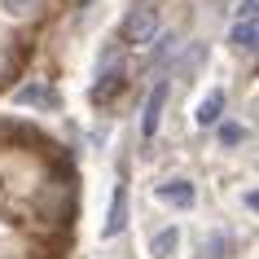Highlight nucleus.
<instances>
[{
  "mask_svg": "<svg viewBox=\"0 0 259 259\" xmlns=\"http://www.w3.org/2000/svg\"><path fill=\"white\" fill-rule=\"evenodd\" d=\"M119 40L123 44H137V49L158 40V5H150V0L132 5L127 18H123V27H119Z\"/></svg>",
  "mask_w": 259,
  "mask_h": 259,
  "instance_id": "obj_1",
  "label": "nucleus"
},
{
  "mask_svg": "<svg viewBox=\"0 0 259 259\" xmlns=\"http://www.w3.org/2000/svg\"><path fill=\"white\" fill-rule=\"evenodd\" d=\"M163 110H167V83H154L150 97H145V114H141V137L150 141L163 123Z\"/></svg>",
  "mask_w": 259,
  "mask_h": 259,
  "instance_id": "obj_2",
  "label": "nucleus"
},
{
  "mask_svg": "<svg viewBox=\"0 0 259 259\" xmlns=\"http://www.w3.org/2000/svg\"><path fill=\"white\" fill-rule=\"evenodd\" d=\"M158 202H167V206H176V211H189L193 202H198V189H193L185 176H176V180H163L158 185Z\"/></svg>",
  "mask_w": 259,
  "mask_h": 259,
  "instance_id": "obj_3",
  "label": "nucleus"
},
{
  "mask_svg": "<svg viewBox=\"0 0 259 259\" xmlns=\"http://www.w3.org/2000/svg\"><path fill=\"white\" fill-rule=\"evenodd\" d=\"M127 229V185H114V198H110V211H106V224H101V237H119Z\"/></svg>",
  "mask_w": 259,
  "mask_h": 259,
  "instance_id": "obj_4",
  "label": "nucleus"
},
{
  "mask_svg": "<svg viewBox=\"0 0 259 259\" xmlns=\"http://www.w3.org/2000/svg\"><path fill=\"white\" fill-rule=\"evenodd\" d=\"M198 259H237V242H233V233L224 229H211L198 246Z\"/></svg>",
  "mask_w": 259,
  "mask_h": 259,
  "instance_id": "obj_5",
  "label": "nucleus"
},
{
  "mask_svg": "<svg viewBox=\"0 0 259 259\" xmlns=\"http://www.w3.org/2000/svg\"><path fill=\"white\" fill-rule=\"evenodd\" d=\"M123 83H127L123 66H106V70H97V83H93V101H97V106L114 101V93H123Z\"/></svg>",
  "mask_w": 259,
  "mask_h": 259,
  "instance_id": "obj_6",
  "label": "nucleus"
},
{
  "mask_svg": "<svg viewBox=\"0 0 259 259\" xmlns=\"http://www.w3.org/2000/svg\"><path fill=\"white\" fill-rule=\"evenodd\" d=\"M14 101H18V106H31V110H53L57 106V93L49 88V83L31 79V83H22V88L14 93Z\"/></svg>",
  "mask_w": 259,
  "mask_h": 259,
  "instance_id": "obj_7",
  "label": "nucleus"
},
{
  "mask_svg": "<svg viewBox=\"0 0 259 259\" xmlns=\"http://www.w3.org/2000/svg\"><path fill=\"white\" fill-rule=\"evenodd\" d=\"M229 44L237 49V53L255 57V44H259V27H255V18H237V22H233V31H229Z\"/></svg>",
  "mask_w": 259,
  "mask_h": 259,
  "instance_id": "obj_8",
  "label": "nucleus"
},
{
  "mask_svg": "<svg viewBox=\"0 0 259 259\" xmlns=\"http://www.w3.org/2000/svg\"><path fill=\"white\" fill-rule=\"evenodd\" d=\"M193 119H198V127H215V123L224 119V93L211 88V93L198 101V114H193Z\"/></svg>",
  "mask_w": 259,
  "mask_h": 259,
  "instance_id": "obj_9",
  "label": "nucleus"
},
{
  "mask_svg": "<svg viewBox=\"0 0 259 259\" xmlns=\"http://www.w3.org/2000/svg\"><path fill=\"white\" fill-rule=\"evenodd\" d=\"M176 246H180V229H176V224H167V229H158L150 237V255L154 259H171V255H176Z\"/></svg>",
  "mask_w": 259,
  "mask_h": 259,
  "instance_id": "obj_10",
  "label": "nucleus"
},
{
  "mask_svg": "<svg viewBox=\"0 0 259 259\" xmlns=\"http://www.w3.org/2000/svg\"><path fill=\"white\" fill-rule=\"evenodd\" d=\"M0 9L9 18H35L44 9V0H0Z\"/></svg>",
  "mask_w": 259,
  "mask_h": 259,
  "instance_id": "obj_11",
  "label": "nucleus"
},
{
  "mask_svg": "<svg viewBox=\"0 0 259 259\" xmlns=\"http://www.w3.org/2000/svg\"><path fill=\"white\" fill-rule=\"evenodd\" d=\"M14 70H18V53H14V49H9V44H5V40H0V83L9 79Z\"/></svg>",
  "mask_w": 259,
  "mask_h": 259,
  "instance_id": "obj_12",
  "label": "nucleus"
},
{
  "mask_svg": "<svg viewBox=\"0 0 259 259\" xmlns=\"http://www.w3.org/2000/svg\"><path fill=\"white\" fill-rule=\"evenodd\" d=\"M220 141H224V145H242L246 127H242V123H220Z\"/></svg>",
  "mask_w": 259,
  "mask_h": 259,
  "instance_id": "obj_13",
  "label": "nucleus"
},
{
  "mask_svg": "<svg viewBox=\"0 0 259 259\" xmlns=\"http://www.w3.org/2000/svg\"><path fill=\"white\" fill-rule=\"evenodd\" d=\"M176 35H163V40H158V49H154V62H167V57H176Z\"/></svg>",
  "mask_w": 259,
  "mask_h": 259,
  "instance_id": "obj_14",
  "label": "nucleus"
},
{
  "mask_svg": "<svg viewBox=\"0 0 259 259\" xmlns=\"http://www.w3.org/2000/svg\"><path fill=\"white\" fill-rule=\"evenodd\" d=\"M255 5H259V0H242V9H237V18H255Z\"/></svg>",
  "mask_w": 259,
  "mask_h": 259,
  "instance_id": "obj_15",
  "label": "nucleus"
},
{
  "mask_svg": "<svg viewBox=\"0 0 259 259\" xmlns=\"http://www.w3.org/2000/svg\"><path fill=\"white\" fill-rule=\"evenodd\" d=\"M31 259H66V255H53V250H40V255H31Z\"/></svg>",
  "mask_w": 259,
  "mask_h": 259,
  "instance_id": "obj_16",
  "label": "nucleus"
}]
</instances>
